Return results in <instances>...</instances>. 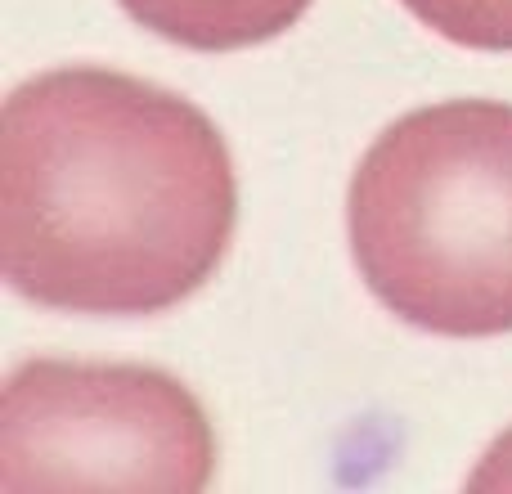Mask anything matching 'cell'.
<instances>
[{"label": "cell", "mask_w": 512, "mask_h": 494, "mask_svg": "<svg viewBox=\"0 0 512 494\" xmlns=\"http://www.w3.org/2000/svg\"><path fill=\"white\" fill-rule=\"evenodd\" d=\"M239 180L203 108L108 68L23 81L0 117V261L18 297L158 315L230 252Z\"/></svg>", "instance_id": "1"}, {"label": "cell", "mask_w": 512, "mask_h": 494, "mask_svg": "<svg viewBox=\"0 0 512 494\" xmlns=\"http://www.w3.org/2000/svg\"><path fill=\"white\" fill-rule=\"evenodd\" d=\"M360 279L436 337L512 333V104L445 99L391 122L346 194Z\"/></svg>", "instance_id": "2"}, {"label": "cell", "mask_w": 512, "mask_h": 494, "mask_svg": "<svg viewBox=\"0 0 512 494\" xmlns=\"http://www.w3.org/2000/svg\"><path fill=\"white\" fill-rule=\"evenodd\" d=\"M117 5L162 41L221 54L283 36L315 0H117Z\"/></svg>", "instance_id": "4"}, {"label": "cell", "mask_w": 512, "mask_h": 494, "mask_svg": "<svg viewBox=\"0 0 512 494\" xmlns=\"http://www.w3.org/2000/svg\"><path fill=\"white\" fill-rule=\"evenodd\" d=\"M418 23L468 50H512V0H400Z\"/></svg>", "instance_id": "5"}, {"label": "cell", "mask_w": 512, "mask_h": 494, "mask_svg": "<svg viewBox=\"0 0 512 494\" xmlns=\"http://www.w3.org/2000/svg\"><path fill=\"white\" fill-rule=\"evenodd\" d=\"M216 436L185 382L144 364L27 360L0 400V490H180L212 481Z\"/></svg>", "instance_id": "3"}, {"label": "cell", "mask_w": 512, "mask_h": 494, "mask_svg": "<svg viewBox=\"0 0 512 494\" xmlns=\"http://www.w3.org/2000/svg\"><path fill=\"white\" fill-rule=\"evenodd\" d=\"M472 490H495V486H512V432L499 436L490 445V454L481 459V468L468 477Z\"/></svg>", "instance_id": "6"}]
</instances>
